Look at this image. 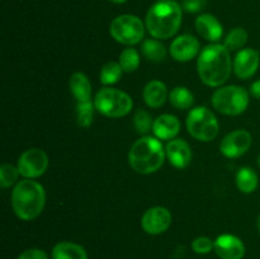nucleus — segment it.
I'll return each mask as SVG.
<instances>
[{
  "label": "nucleus",
  "instance_id": "4be33fe9",
  "mask_svg": "<svg viewBox=\"0 0 260 259\" xmlns=\"http://www.w3.org/2000/svg\"><path fill=\"white\" fill-rule=\"evenodd\" d=\"M169 101L177 109H189L194 103V95L185 86H177L169 93Z\"/></svg>",
  "mask_w": 260,
  "mask_h": 259
},
{
  "label": "nucleus",
  "instance_id": "2eb2a0df",
  "mask_svg": "<svg viewBox=\"0 0 260 259\" xmlns=\"http://www.w3.org/2000/svg\"><path fill=\"white\" fill-rule=\"evenodd\" d=\"M165 154L170 164L178 169H184L192 161V149L187 141L182 139H173L165 146Z\"/></svg>",
  "mask_w": 260,
  "mask_h": 259
},
{
  "label": "nucleus",
  "instance_id": "20e7f679",
  "mask_svg": "<svg viewBox=\"0 0 260 259\" xmlns=\"http://www.w3.org/2000/svg\"><path fill=\"white\" fill-rule=\"evenodd\" d=\"M165 149L157 137L142 136L136 140L128 152V163L135 172L151 174L164 164Z\"/></svg>",
  "mask_w": 260,
  "mask_h": 259
},
{
  "label": "nucleus",
  "instance_id": "ddd939ff",
  "mask_svg": "<svg viewBox=\"0 0 260 259\" xmlns=\"http://www.w3.org/2000/svg\"><path fill=\"white\" fill-rule=\"evenodd\" d=\"M200 52V41L192 35H182L170 45V55L178 62H188Z\"/></svg>",
  "mask_w": 260,
  "mask_h": 259
},
{
  "label": "nucleus",
  "instance_id": "c9c22d12",
  "mask_svg": "<svg viewBox=\"0 0 260 259\" xmlns=\"http://www.w3.org/2000/svg\"><path fill=\"white\" fill-rule=\"evenodd\" d=\"M258 164H259V168H260V155H259V157H258Z\"/></svg>",
  "mask_w": 260,
  "mask_h": 259
},
{
  "label": "nucleus",
  "instance_id": "5701e85b",
  "mask_svg": "<svg viewBox=\"0 0 260 259\" xmlns=\"http://www.w3.org/2000/svg\"><path fill=\"white\" fill-rule=\"evenodd\" d=\"M142 53L147 60L152 61V62H161L165 57H167V50L165 46L161 42L152 38H147L142 42L141 46Z\"/></svg>",
  "mask_w": 260,
  "mask_h": 259
},
{
  "label": "nucleus",
  "instance_id": "7c9ffc66",
  "mask_svg": "<svg viewBox=\"0 0 260 259\" xmlns=\"http://www.w3.org/2000/svg\"><path fill=\"white\" fill-rule=\"evenodd\" d=\"M18 259H48V255L41 249H28L23 251Z\"/></svg>",
  "mask_w": 260,
  "mask_h": 259
},
{
  "label": "nucleus",
  "instance_id": "6e6552de",
  "mask_svg": "<svg viewBox=\"0 0 260 259\" xmlns=\"http://www.w3.org/2000/svg\"><path fill=\"white\" fill-rule=\"evenodd\" d=\"M109 32L117 42L132 46L142 41L145 35V25L136 15L123 14L113 19L109 27Z\"/></svg>",
  "mask_w": 260,
  "mask_h": 259
},
{
  "label": "nucleus",
  "instance_id": "bb28decb",
  "mask_svg": "<svg viewBox=\"0 0 260 259\" xmlns=\"http://www.w3.org/2000/svg\"><path fill=\"white\" fill-rule=\"evenodd\" d=\"M119 65L124 73H134L140 66V55L135 48L128 47L122 51L119 56Z\"/></svg>",
  "mask_w": 260,
  "mask_h": 259
},
{
  "label": "nucleus",
  "instance_id": "f3484780",
  "mask_svg": "<svg viewBox=\"0 0 260 259\" xmlns=\"http://www.w3.org/2000/svg\"><path fill=\"white\" fill-rule=\"evenodd\" d=\"M180 130V122L173 114H162L154 121L152 131L159 140H173Z\"/></svg>",
  "mask_w": 260,
  "mask_h": 259
},
{
  "label": "nucleus",
  "instance_id": "393cba45",
  "mask_svg": "<svg viewBox=\"0 0 260 259\" xmlns=\"http://www.w3.org/2000/svg\"><path fill=\"white\" fill-rule=\"evenodd\" d=\"M94 106L90 101L80 102L76 104V121L78 124L83 128H88L91 126L94 118Z\"/></svg>",
  "mask_w": 260,
  "mask_h": 259
},
{
  "label": "nucleus",
  "instance_id": "0eeeda50",
  "mask_svg": "<svg viewBox=\"0 0 260 259\" xmlns=\"http://www.w3.org/2000/svg\"><path fill=\"white\" fill-rule=\"evenodd\" d=\"M187 130L198 141H212L220 131L217 118L206 107H196L187 117Z\"/></svg>",
  "mask_w": 260,
  "mask_h": 259
},
{
  "label": "nucleus",
  "instance_id": "f257e3e1",
  "mask_svg": "<svg viewBox=\"0 0 260 259\" xmlns=\"http://www.w3.org/2000/svg\"><path fill=\"white\" fill-rule=\"evenodd\" d=\"M233 70L230 51L220 43L208 45L201 51L197 60L200 79L206 85L217 88L225 84Z\"/></svg>",
  "mask_w": 260,
  "mask_h": 259
},
{
  "label": "nucleus",
  "instance_id": "c85d7f7f",
  "mask_svg": "<svg viewBox=\"0 0 260 259\" xmlns=\"http://www.w3.org/2000/svg\"><path fill=\"white\" fill-rule=\"evenodd\" d=\"M19 175L18 167H14L12 164H3L0 168V184L3 188H8L14 184Z\"/></svg>",
  "mask_w": 260,
  "mask_h": 259
},
{
  "label": "nucleus",
  "instance_id": "6ab92c4d",
  "mask_svg": "<svg viewBox=\"0 0 260 259\" xmlns=\"http://www.w3.org/2000/svg\"><path fill=\"white\" fill-rule=\"evenodd\" d=\"M69 86L74 98L80 102H89L91 98V84L88 76L83 73H74L69 80Z\"/></svg>",
  "mask_w": 260,
  "mask_h": 259
},
{
  "label": "nucleus",
  "instance_id": "1a4fd4ad",
  "mask_svg": "<svg viewBox=\"0 0 260 259\" xmlns=\"http://www.w3.org/2000/svg\"><path fill=\"white\" fill-rule=\"evenodd\" d=\"M17 167L25 179H35L47 170L48 156L43 150L29 149L20 155Z\"/></svg>",
  "mask_w": 260,
  "mask_h": 259
},
{
  "label": "nucleus",
  "instance_id": "72a5a7b5",
  "mask_svg": "<svg viewBox=\"0 0 260 259\" xmlns=\"http://www.w3.org/2000/svg\"><path fill=\"white\" fill-rule=\"evenodd\" d=\"M112 3H116V4H122V3H126L127 0H111Z\"/></svg>",
  "mask_w": 260,
  "mask_h": 259
},
{
  "label": "nucleus",
  "instance_id": "dca6fc26",
  "mask_svg": "<svg viewBox=\"0 0 260 259\" xmlns=\"http://www.w3.org/2000/svg\"><path fill=\"white\" fill-rule=\"evenodd\" d=\"M196 29L205 40L218 42L223 35V27L220 20L212 14H201L196 19Z\"/></svg>",
  "mask_w": 260,
  "mask_h": 259
},
{
  "label": "nucleus",
  "instance_id": "cd10ccee",
  "mask_svg": "<svg viewBox=\"0 0 260 259\" xmlns=\"http://www.w3.org/2000/svg\"><path fill=\"white\" fill-rule=\"evenodd\" d=\"M134 126L137 132L140 134H147L152 130L154 122H152L151 116L144 109H139L134 116Z\"/></svg>",
  "mask_w": 260,
  "mask_h": 259
},
{
  "label": "nucleus",
  "instance_id": "c756f323",
  "mask_svg": "<svg viewBox=\"0 0 260 259\" xmlns=\"http://www.w3.org/2000/svg\"><path fill=\"white\" fill-rule=\"evenodd\" d=\"M192 248L196 253L207 254L210 253L212 249H215V243H213L210 238H207V236H200V238L193 240Z\"/></svg>",
  "mask_w": 260,
  "mask_h": 259
},
{
  "label": "nucleus",
  "instance_id": "7ed1b4c3",
  "mask_svg": "<svg viewBox=\"0 0 260 259\" xmlns=\"http://www.w3.org/2000/svg\"><path fill=\"white\" fill-rule=\"evenodd\" d=\"M45 203V189L36 180H20L12 192L13 211L23 221H32L37 218L43 211Z\"/></svg>",
  "mask_w": 260,
  "mask_h": 259
},
{
  "label": "nucleus",
  "instance_id": "a878e982",
  "mask_svg": "<svg viewBox=\"0 0 260 259\" xmlns=\"http://www.w3.org/2000/svg\"><path fill=\"white\" fill-rule=\"evenodd\" d=\"M246 42H248V32L244 28H235L226 36L223 46L231 52L243 48Z\"/></svg>",
  "mask_w": 260,
  "mask_h": 259
},
{
  "label": "nucleus",
  "instance_id": "412c9836",
  "mask_svg": "<svg viewBox=\"0 0 260 259\" xmlns=\"http://www.w3.org/2000/svg\"><path fill=\"white\" fill-rule=\"evenodd\" d=\"M259 184L258 174L254 169L250 167H243L239 169L238 174H236V185L238 189L244 195H250V193L255 192Z\"/></svg>",
  "mask_w": 260,
  "mask_h": 259
},
{
  "label": "nucleus",
  "instance_id": "f704fd0d",
  "mask_svg": "<svg viewBox=\"0 0 260 259\" xmlns=\"http://www.w3.org/2000/svg\"><path fill=\"white\" fill-rule=\"evenodd\" d=\"M258 230H259V234H260V215L258 217Z\"/></svg>",
  "mask_w": 260,
  "mask_h": 259
},
{
  "label": "nucleus",
  "instance_id": "4468645a",
  "mask_svg": "<svg viewBox=\"0 0 260 259\" xmlns=\"http://www.w3.org/2000/svg\"><path fill=\"white\" fill-rule=\"evenodd\" d=\"M215 251L221 259H243L245 255V245L238 236L222 234L216 239Z\"/></svg>",
  "mask_w": 260,
  "mask_h": 259
},
{
  "label": "nucleus",
  "instance_id": "2f4dec72",
  "mask_svg": "<svg viewBox=\"0 0 260 259\" xmlns=\"http://www.w3.org/2000/svg\"><path fill=\"white\" fill-rule=\"evenodd\" d=\"M205 7V0H185L184 9L190 13L200 12Z\"/></svg>",
  "mask_w": 260,
  "mask_h": 259
},
{
  "label": "nucleus",
  "instance_id": "9d476101",
  "mask_svg": "<svg viewBox=\"0 0 260 259\" xmlns=\"http://www.w3.org/2000/svg\"><path fill=\"white\" fill-rule=\"evenodd\" d=\"M253 144L251 134L246 130H235L223 137L220 144V150L229 159H236L243 156Z\"/></svg>",
  "mask_w": 260,
  "mask_h": 259
},
{
  "label": "nucleus",
  "instance_id": "473e14b6",
  "mask_svg": "<svg viewBox=\"0 0 260 259\" xmlns=\"http://www.w3.org/2000/svg\"><path fill=\"white\" fill-rule=\"evenodd\" d=\"M250 93L251 95L255 96L256 99H260V80H256L255 83L251 84Z\"/></svg>",
  "mask_w": 260,
  "mask_h": 259
},
{
  "label": "nucleus",
  "instance_id": "9b49d317",
  "mask_svg": "<svg viewBox=\"0 0 260 259\" xmlns=\"http://www.w3.org/2000/svg\"><path fill=\"white\" fill-rule=\"evenodd\" d=\"M172 225V213L161 206L151 207L142 215L141 226L150 235H159Z\"/></svg>",
  "mask_w": 260,
  "mask_h": 259
},
{
  "label": "nucleus",
  "instance_id": "b1692460",
  "mask_svg": "<svg viewBox=\"0 0 260 259\" xmlns=\"http://www.w3.org/2000/svg\"><path fill=\"white\" fill-rule=\"evenodd\" d=\"M122 73H123V70H122L119 62L108 61L102 68L101 74H99V80L104 85H112V84H116L121 79Z\"/></svg>",
  "mask_w": 260,
  "mask_h": 259
},
{
  "label": "nucleus",
  "instance_id": "423d86ee",
  "mask_svg": "<svg viewBox=\"0 0 260 259\" xmlns=\"http://www.w3.org/2000/svg\"><path fill=\"white\" fill-rule=\"evenodd\" d=\"M212 106L226 116H239L248 108L249 93L238 85L223 86L213 93Z\"/></svg>",
  "mask_w": 260,
  "mask_h": 259
},
{
  "label": "nucleus",
  "instance_id": "f03ea898",
  "mask_svg": "<svg viewBox=\"0 0 260 259\" xmlns=\"http://www.w3.org/2000/svg\"><path fill=\"white\" fill-rule=\"evenodd\" d=\"M183 19L182 7L174 0H159L146 14V28L155 38L167 40L179 30Z\"/></svg>",
  "mask_w": 260,
  "mask_h": 259
},
{
  "label": "nucleus",
  "instance_id": "f8f14e48",
  "mask_svg": "<svg viewBox=\"0 0 260 259\" xmlns=\"http://www.w3.org/2000/svg\"><path fill=\"white\" fill-rule=\"evenodd\" d=\"M260 55L254 48H244L234 58V73L239 79H250L258 71Z\"/></svg>",
  "mask_w": 260,
  "mask_h": 259
},
{
  "label": "nucleus",
  "instance_id": "a211bd4d",
  "mask_svg": "<svg viewBox=\"0 0 260 259\" xmlns=\"http://www.w3.org/2000/svg\"><path fill=\"white\" fill-rule=\"evenodd\" d=\"M167 86L160 80L149 81L142 91L145 103L151 108H160L167 101Z\"/></svg>",
  "mask_w": 260,
  "mask_h": 259
},
{
  "label": "nucleus",
  "instance_id": "aec40b11",
  "mask_svg": "<svg viewBox=\"0 0 260 259\" xmlns=\"http://www.w3.org/2000/svg\"><path fill=\"white\" fill-rule=\"evenodd\" d=\"M52 259H88V254L79 244L61 241L53 248Z\"/></svg>",
  "mask_w": 260,
  "mask_h": 259
},
{
  "label": "nucleus",
  "instance_id": "39448f33",
  "mask_svg": "<svg viewBox=\"0 0 260 259\" xmlns=\"http://www.w3.org/2000/svg\"><path fill=\"white\" fill-rule=\"evenodd\" d=\"M95 109L109 118H121L131 112L134 102L124 91L114 88H103L94 99Z\"/></svg>",
  "mask_w": 260,
  "mask_h": 259
}]
</instances>
